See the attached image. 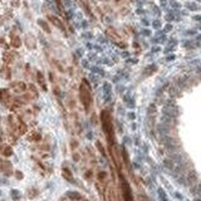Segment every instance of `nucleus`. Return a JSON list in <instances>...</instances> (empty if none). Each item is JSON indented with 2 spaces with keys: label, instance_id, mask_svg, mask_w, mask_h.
Here are the masks:
<instances>
[{
  "label": "nucleus",
  "instance_id": "obj_8",
  "mask_svg": "<svg viewBox=\"0 0 201 201\" xmlns=\"http://www.w3.org/2000/svg\"><path fill=\"white\" fill-rule=\"evenodd\" d=\"M25 45L29 48V49H34L37 47V43H35V39L34 37H31L30 34H28L25 37Z\"/></svg>",
  "mask_w": 201,
  "mask_h": 201
},
{
  "label": "nucleus",
  "instance_id": "obj_1",
  "mask_svg": "<svg viewBox=\"0 0 201 201\" xmlns=\"http://www.w3.org/2000/svg\"><path fill=\"white\" fill-rule=\"evenodd\" d=\"M79 97H81V101L84 106V108H86V111H88L92 104V94H91V88L86 81L79 87Z\"/></svg>",
  "mask_w": 201,
  "mask_h": 201
},
{
  "label": "nucleus",
  "instance_id": "obj_14",
  "mask_svg": "<svg viewBox=\"0 0 201 201\" xmlns=\"http://www.w3.org/2000/svg\"><path fill=\"white\" fill-rule=\"evenodd\" d=\"M2 152H3L4 156L9 157V156L13 155V149H12L10 146H5V147H3V149H2Z\"/></svg>",
  "mask_w": 201,
  "mask_h": 201
},
{
  "label": "nucleus",
  "instance_id": "obj_5",
  "mask_svg": "<svg viewBox=\"0 0 201 201\" xmlns=\"http://www.w3.org/2000/svg\"><path fill=\"white\" fill-rule=\"evenodd\" d=\"M10 87H12V89H13L14 93H18V94L24 93L28 89L27 84L24 82H14V83H12V86H10Z\"/></svg>",
  "mask_w": 201,
  "mask_h": 201
},
{
  "label": "nucleus",
  "instance_id": "obj_12",
  "mask_svg": "<svg viewBox=\"0 0 201 201\" xmlns=\"http://www.w3.org/2000/svg\"><path fill=\"white\" fill-rule=\"evenodd\" d=\"M67 196L72 200H82V195L79 192H76V191H69L67 192Z\"/></svg>",
  "mask_w": 201,
  "mask_h": 201
},
{
  "label": "nucleus",
  "instance_id": "obj_25",
  "mask_svg": "<svg viewBox=\"0 0 201 201\" xmlns=\"http://www.w3.org/2000/svg\"><path fill=\"white\" fill-rule=\"evenodd\" d=\"M0 141H2V138H0Z\"/></svg>",
  "mask_w": 201,
  "mask_h": 201
},
{
  "label": "nucleus",
  "instance_id": "obj_7",
  "mask_svg": "<svg viewBox=\"0 0 201 201\" xmlns=\"http://www.w3.org/2000/svg\"><path fill=\"white\" fill-rule=\"evenodd\" d=\"M10 44H12L13 48H20V45H22V40H20V38L16 34L12 33V35H10Z\"/></svg>",
  "mask_w": 201,
  "mask_h": 201
},
{
  "label": "nucleus",
  "instance_id": "obj_16",
  "mask_svg": "<svg viewBox=\"0 0 201 201\" xmlns=\"http://www.w3.org/2000/svg\"><path fill=\"white\" fill-rule=\"evenodd\" d=\"M106 178H107V174H106L104 171H99L98 172V180L99 181H104Z\"/></svg>",
  "mask_w": 201,
  "mask_h": 201
},
{
  "label": "nucleus",
  "instance_id": "obj_6",
  "mask_svg": "<svg viewBox=\"0 0 201 201\" xmlns=\"http://www.w3.org/2000/svg\"><path fill=\"white\" fill-rule=\"evenodd\" d=\"M48 19H49V22L54 25V27H57L58 29H60V30H64L66 29L64 28V24H63V22H62L59 18H57L54 15H48Z\"/></svg>",
  "mask_w": 201,
  "mask_h": 201
},
{
  "label": "nucleus",
  "instance_id": "obj_3",
  "mask_svg": "<svg viewBox=\"0 0 201 201\" xmlns=\"http://www.w3.org/2000/svg\"><path fill=\"white\" fill-rule=\"evenodd\" d=\"M120 180H121V188H122L123 201H133V196H132L131 187H130L128 182L126 181V178L122 175H120Z\"/></svg>",
  "mask_w": 201,
  "mask_h": 201
},
{
  "label": "nucleus",
  "instance_id": "obj_2",
  "mask_svg": "<svg viewBox=\"0 0 201 201\" xmlns=\"http://www.w3.org/2000/svg\"><path fill=\"white\" fill-rule=\"evenodd\" d=\"M101 121L103 124V131L106 132V135H107L108 142L112 146V143H113V127H112V122H111V117H109L108 112L103 111L101 113Z\"/></svg>",
  "mask_w": 201,
  "mask_h": 201
},
{
  "label": "nucleus",
  "instance_id": "obj_22",
  "mask_svg": "<svg viewBox=\"0 0 201 201\" xmlns=\"http://www.w3.org/2000/svg\"><path fill=\"white\" fill-rule=\"evenodd\" d=\"M91 176H92V172H91V171H87V172H86V178H87V180H89V178H91Z\"/></svg>",
  "mask_w": 201,
  "mask_h": 201
},
{
  "label": "nucleus",
  "instance_id": "obj_15",
  "mask_svg": "<svg viewBox=\"0 0 201 201\" xmlns=\"http://www.w3.org/2000/svg\"><path fill=\"white\" fill-rule=\"evenodd\" d=\"M2 76L5 78V79H9L10 78V69L8 67H3L2 68Z\"/></svg>",
  "mask_w": 201,
  "mask_h": 201
},
{
  "label": "nucleus",
  "instance_id": "obj_17",
  "mask_svg": "<svg viewBox=\"0 0 201 201\" xmlns=\"http://www.w3.org/2000/svg\"><path fill=\"white\" fill-rule=\"evenodd\" d=\"M30 140H33V141H39V140H40V135L37 133V132L31 133V135H30Z\"/></svg>",
  "mask_w": 201,
  "mask_h": 201
},
{
  "label": "nucleus",
  "instance_id": "obj_20",
  "mask_svg": "<svg viewBox=\"0 0 201 201\" xmlns=\"http://www.w3.org/2000/svg\"><path fill=\"white\" fill-rule=\"evenodd\" d=\"M73 160H74L76 162H78V161L81 160V157H79V155H78V153H73Z\"/></svg>",
  "mask_w": 201,
  "mask_h": 201
},
{
  "label": "nucleus",
  "instance_id": "obj_11",
  "mask_svg": "<svg viewBox=\"0 0 201 201\" xmlns=\"http://www.w3.org/2000/svg\"><path fill=\"white\" fill-rule=\"evenodd\" d=\"M38 24L40 25V28L43 29L44 31H47V33H50V28H49V25L47 24V22H44L43 19H38Z\"/></svg>",
  "mask_w": 201,
  "mask_h": 201
},
{
  "label": "nucleus",
  "instance_id": "obj_10",
  "mask_svg": "<svg viewBox=\"0 0 201 201\" xmlns=\"http://www.w3.org/2000/svg\"><path fill=\"white\" fill-rule=\"evenodd\" d=\"M62 175H63V177L67 180V181H72V180H73V174L70 172V170H69V168H67V167H64L62 170Z\"/></svg>",
  "mask_w": 201,
  "mask_h": 201
},
{
  "label": "nucleus",
  "instance_id": "obj_21",
  "mask_svg": "<svg viewBox=\"0 0 201 201\" xmlns=\"http://www.w3.org/2000/svg\"><path fill=\"white\" fill-rule=\"evenodd\" d=\"M15 176H16V178H19V180L23 178V174L20 172V171H16V172H15Z\"/></svg>",
  "mask_w": 201,
  "mask_h": 201
},
{
  "label": "nucleus",
  "instance_id": "obj_23",
  "mask_svg": "<svg viewBox=\"0 0 201 201\" xmlns=\"http://www.w3.org/2000/svg\"><path fill=\"white\" fill-rule=\"evenodd\" d=\"M56 3H57V5H58V8L62 10L63 9V6H62V3H60V0H56Z\"/></svg>",
  "mask_w": 201,
  "mask_h": 201
},
{
  "label": "nucleus",
  "instance_id": "obj_9",
  "mask_svg": "<svg viewBox=\"0 0 201 201\" xmlns=\"http://www.w3.org/2000/svg\"><path fill=\"white\" fill-rule=\"evenodd\" d=\"M37 79H38V83L39 86L43 88L44 91H47V84H45V79H44V76L41 74V72H37Z\"/></svg>",
  "mask_w": 201,
  "mask_h": 201
},
{
  "label": "nucleus",
  "instance_id": "obj_4",
  "mask_svg": "<svg viewBox=\"0 0 201 201\" xmlns=\"http://www.w3.org/2000/svg\"><path fill=\"white\" fill-rule=\"evenodd\" d=\"M0 102H2L4 106H8L10 107V104H12V96H10V93L8 89H0Z\"/></svg>",
  "mask_w": 201,
  "mask_h": 201
},
{
  "label": "nucleus",
  "instance_id": "obj_13",
  "mask_svg": "<svg viewBox=\"0 0 201 201\" xmlns=\"http://www.w3.org/2000/svg\"><path fill=\"white\" fill-rule=\"evenodd\" d=\"M3 59H4L5 63H8V64H9V63H12V62L14 60V56L12 54V53L5 52V53H4V56H3Z\"/></svg>",
  "mask_w": 201,
  "mask_h": 201
},
{
  "label": "nucleus",
  "instance_id": "obj_19",
  "mask_svg": "<svg viewBox=\"0 0 201 201\" xmlns=\"http://www.w3.org/2000/svg\"><path fill=\"white\" fill-rule=\"evenodd\" d=\"M12 196H13V199H15V200H18V199L20 197L19 192H18V191H15V190H13V191H12Z\"/></svg>",
  "mask_w": 201,
  "mask_h": 201
},
{
  "label": "nucleus",
  "instance_id": "obj_18",
  "mask_svg": "<svg viewBox=\"0 0 201 201\" xmlns=\"http://www.w3.org/2000/svg\"><path fill=\"white\" fill-rule=\"evenodd\" d=\"M97 147H98V150L101 151V153L103 155V156H106V152H104V149L102 147V145H101V142H97Z\"/></svg>",
  "mask_w": 201,
  "mask_h": 201
},
{
  "label": "nucleus",
  "instance_id": "obj_24",
  "mask_svg": "<svg viewBox=\"0 0 201 201\" xmlns=\"http://www.w3.org/2000/svg\"><path fill=\"white\" fill-rule=\"evenodd\" d=\"M83 201H88V200H83Z\"/></svg>",
  "mask_w": 201,
  "mask_h": 201
}]
</instances>
